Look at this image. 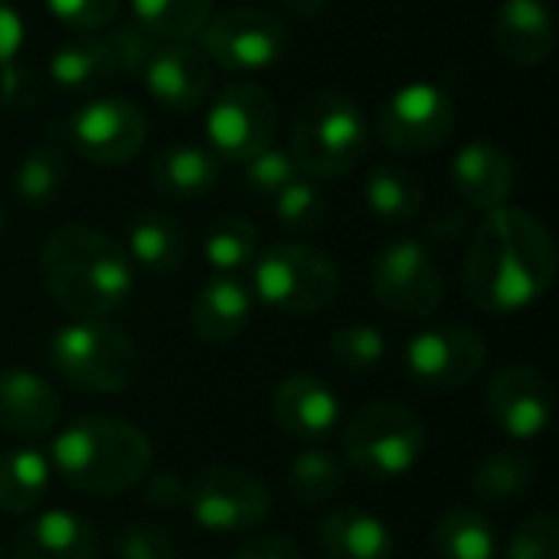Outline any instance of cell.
Returning <instances> with one entry per match:
<instances>
[{"instance_id": "6da1fadb", "label": "cell", "mask_w": 559, "mask_h": 559, "mask_svg": "<svg viewBox=\"0 0 559 559\" xmlns=\"http://www.w3.org/2000/svg\"><path fill=\"white\" fill-rule=\"evenodd\" d=\"M557 278V242L544 219L521 206L488 210L462 262V292L472 308L518 314L537 305Z\"/></svg>"}, {"instance_id": "7a4b0ae2", "label": "cell", "mask_w": 559, "mask_h": 559, "mask_svg": "<svg viewBox=\"0 0 559 559\" xmlns=\"http://www.w3.org/2000/svg\"><path fill=\"white\" fill-rule=\"evenodd\" d=\"M43 288L56 308L79 318H108L134 292V265L108 233L66 223L49 233L39 252Z\"/></svg>"}, {"instance_id": "3957f363", "label": "cell", "mask_w": 559, "mask_h": 559, "mask_svg": "<svg viewBox=\"0 0 559 559\" xmlns=\"http://www.w3.org/2000/svg\"><path fill=\"white\" fill-rule=\"evenodd\" d=\"M154 449L144 429L121 416H79L49 449L52 475L75 495L118 498L151 475Z\"/></svg>"}, {"instance_id": "277c9868", "label": "cell", "mask_w": 559, "mask_h": 559, "mask_svg": "<svg viewBox=\"0 0 559 559\" xmlns=\"http://www.w3.org/2000/svg\"><path fill=\"white\" fill-rule=\"evenodd\" d=\"M370 151V121L364 108L334 88L308 92L292 118L288 154L311 180H334L364 164Z\"/></svg>"}, {"instance_id": "5b68a950", "label": "cell", "mask_w": 559, "mask_h": 559, "mask_svg": "<svg viewBox=\"0 0 559 559\" xmlns=\"http://www.w3.org/2000/svg\"><path fill=\"white\" fill-rule=\"evenodd\" d=\"M49 364L56 377L88 396L124 393L141 377V350L134 337L108 318H79L49 337Z\"/></svg>"}, {"instance_id": "8992f818", "label": "cell", "mask_w": 559, "mask_h": 559, "mask_svg": "<svg viewBox=\"0 0 559 559\" xmlns=\"http://www.w3.org/2000/svg\"><path fill=\"white\" fill-rule=\"evenodd\" d=\"M426 442L429 432L419 413L393 400H377L347 419L341 436V459L347 472L360 475L364 481L386 485L419 465Z\"/></svg>"}, {"instance_id": "52a82bcc", "label": "cell", "mask_w": 559, "mask_h": 559, "mask_svg": "<svg viewBox=\"0 0 559 559\" xmlns=\"http://www.w3.org/2000/svg\"><path fill=\"white\" fill-rule=\"evenodd\" d=\"M249 292L272 311L318 314L341 295V269L324 249L285 239L259 252L249 269Z\"/></svg>"}, {"instance_id": "ba28073f", "label": "cell", "mask_w": 559, "mask_h": 559, "mask_svg": "<svg viewBox=\"0 0 559 559\" xmlns=\"http://www.w3.org/2000/svg\"><path fill=\"white\" fill-rule=\"evenodd\" d=\"M187 514L203 534L213 537L249 534L272 514V491L255 472L210 465L187 478Z\"/></svg>"}, {"instance_id": "9c48e42d", "label": "cell", "mask_w": 559, "mask_h": 559, "mask_svg": "<svg viewBox=\"0 0 559 559\" xmlns=\"http://www.w3.org/2000/svg\"><path fill=\"white\" fill-rule=\"evenodd\" d=\"M370 288L380 308L406 321L432 318L445 298V278L436 255L413 236H393L373 252Z\"/></svg>"}, {"instance_id": "30bf717a", "label": "cell", "mask_w": 559, "mask_h": 559, "mask_svg": "<svg viewBox=\"0 0 559 559\" xmlns=\"http://www.w3.org/2000/svg\"><path fill=\"white\" fill-rule=\"evenodd\" d=\"M200 49L213 66L233 75H255L272 69L288 49L285 23L262 7H229L206 20Z\"/></svg>"}, {"instance_id": "8fae6325", "label": "cell", "mask_w": 559, "mask_h": 559, "mask_svg": "<svg viewBox=\"0 0 559 559\" xmlns=\"http://www.w3.org/2000/svg\"><path fill=\"white\" fill-rule=\"evenodd\" d=\"M459 121L455 98L439 82H406L386 95L377 111V138L396 154H423L442 147Z\"/></svg>"}, {"instance_id": "7c38bea8", "label": "cell", "mask_w": 559, "mask_h": 559, "mask_svg": "<svg viewBox=\"0 0 559 559\" xmlns=\"http://www.w3.org/2000/svg\"><path fill=\"white\" fill-rule=\"evenodd\" d=\"M485 364L488 341L468 324H429L403 347V370L409 383L432 393L465 390L481 377Z\"/></svg>"}, {"instance_id": "4fadbf2b", "label": "cell", "mask_w": 559, "mask_h": 559, "mask_svg": "<svg viewBox=\"0 0 559 559\" xmlns=\"http://www.w3.org/2000/svg\"><path fill=\"white\" fill-rule=\"evenodd\" d=\"M206 147L219 160L246 164L275 144V98L255 82H233L206 108Z\"/></svg>"}, {"instance_id": "5bb4252c", "label": "cell", "mask_w": 559, "mask_h": 559, "mask_svg": "<svg viewBox=\"0 0 559 559\" xmlns=\"http://www.w3.org/2000/svg\"><path fill=\"white\" fill-rule=\"evenodd\" d=\"M147 141V121L141 108L124 95H102L82 102L62 121V144L92 164L118 167L141 154Z\"/></svg>"}, {"instance_id": "9a60e30c", "label": "cell", "mask_w": 559, "mask_h": 559, "mask_svg": "<svg viewBox=\"0 0 559 559\" xmlns=\"http://www.w3.org/2000/svg\"><path fill=\"white\" fill-rule=\"evenodd\" d=\"M485 409H488V419L508 439H518V442L540 439L550 429L554 409H557L554 383L540 367H531V364L501 367L485 386Z\"/></svg>"}, {"instance_id": "2e32d148", "label": "cell", "mask_w": 559, "mask_h": 559, "mask_svg": "<svg viewBox=\"0 0 559 559\" xmlns=\"http://www.w3.org/2000/svg\"><path fill=\"white\" fill-rule=\"evenodd\" d=\"M138 79L160 108L183 115L206 102L213 62L193 39H157Z\"/></svg>"}, {"instance_id": "e0dca14e", "label": "cell", "mask_w": 559, "mask_h": 559, "mask_svg": "<svg viewBox=\"0 0 559 559\" xmlns=\"http://www.w3.org/2000/svg\"><path fill=\"white\" fill-rule=\"evenodd\" d=\"M272 419L288 439L318 442L341 426V396L318 373L295 370L272 390Z\"/></svg>"}, {"instance_id": "ac0fdd59", "label": "cell", "mask_w": 559, "mask_h": 559, "mask_svg": "<svg viewBox=\"0 0 559 559\" xmlns=\"http://www.w3.org/2000/svg\"><path fill=\"white\" fill-rule=\"evenodd\" d=\"M449 177H452L455 193L481 213L508 206V200L518 187L514 157L495 141L462 144L449 164Z\"/></svg>"}, {"instance_id": "d6986e66", "label": "cell", "mask_w": 559, "mask_h": 559, "mask_svg": "<svg viewBox=\"0 0 559 559\" xmlns=\"http://www.w3.org/2000/svg\"><path fill=\"white\" fill-rule=\"evenodd\" d=\"M62 416V400L56 386L29 370H0V432L13 439H39L56 429Z\"/></svg>"}, {"instance_id": "ffe728a7", "label": "cell", "mask_w": 559, "mask_h": 559, "mask_svg": "<svg viewBox=\"0 0 559 559\" xmlns=\"http://www.w3.org/2000/svg\"><path fill=\"white\" fill-rule=\"evenodd\" d=\"M495 49L518 69L547 62L557 43V26L547 0H501L495 13Z\"/></svg>"}, {"instance_id": "44dd1931", "label": "cell", "mask_w": 559, "mask_h": 559, "mask_svg": "<svg viewBox=\"0 0 559 559\" xmlns=\"http://www.w3.org/2000/svg\"><path fill=\"white\" fill-rule=\"evenodd\" d=\"M252 292L242 275H213L197 292L187 321L190 331L206 344H226L239 337L252 318Z\"/></svg>"}, {"instance_id": "7402d4cb", "label": "cell", "mask_w": 559, "mask_h": 559, "mask_svg": "<svg viewBox=\"0 0 559 559\" xmlns=\"http://www.w3.org/2000/svg\"><path fill=\"white\" fill-rule=\"evenodd\" d=\"M13 559H98V531L75 511H43L16 531Z\"/></svg>"}, {"instance_id": "603a6c76", "label": "cell", "mask_w": 559, "mask_h": 559, "mask_svg": "<svg viewBox=\"0 0 559 559\" xmlns=\"http://www.w3.org/2000/svg\"><path fill=\"white\" fill-rule=\"evenodd\" d=\"M318 550L324 559H396V537L383 518L337 508L318 524Z\"/></svg>"}, {"instance_id": "cb8c5ba5", "label": "cell", "mask_w": 559, "mask_h": 559, "mask_svg": "<svg viewBox=\"0 0 559 559\" xmlns=\"http://www.w3.org/2000/svg\"><path fill=\"white\" fill-rule=\"evenodd\" d=\"M124 252L134 269H144L147 275H174L183 269L190 239L177 216L164 210H141L128 226Z\"/></svg>"}, {"instance_id": "d4e9b609", "label": "cell", "mask_w": 559, "mask_h": 559, "mask_svg": "<svg viewBox=\"0 0 559 559\" xmlns=\"http://www.w3.org/2000/svg\"><path fill=\"white\" fill-rule=\"evenodd\" d=\"M219 180V157L203 144H170L151 160V187L170 200H200Z\"/></svg>"}, {"instance_id": "484cf974", "label": "cell", "mask_w": 559, "mask_h": 559, "mask_svg": "<svg viewBox=\"0 0 559 559\" xmlns=\"http://www.w3.org/2000/svg\"><path fill=\"white\" fill-rule=\"evenodd\" d=\"M537 481V462L524 449H491L472 468V495L488 508L521 501Z\"/></svg>"}, {"instance_id": "4316f807", "label": "cell", "mask_w": 559, "mask_h": 559, "mask_svg": "<svg viewBox=\"0 0 559 559\" xmlns=\"http://www.w3.org/2000/svg\"><path fill=\"white\" fill-rule=\"evenodd\" d=\"M423 200H426L423 180L396 160L373 164L364 177V203L383 223L393 226L413 223L423 210Z\"/></svg>"}, {"instance_id": "83f0119b", "label": "cell", "mask_w": 559, "mask_h": 559, "mask_svg": "<svg viewBox=\"0 0 559 559\" xmlns=\"http://www.w3.org/2000/svg\"><path fill=\"white\" fill-rule=\"evenodd\" d=\"M432 554L436 559H498V527L478 508H452L436 521Z\"/></svg>"}, {"instance_id": "f1b7e54d", "label": "cell", "mask_w": 559, "mask_h": 559, "mask_svg": "<svg viewBox=\"0 0 559 559\" xmlns=\"http://www.w3.org/2000/svg\"><path fill=\"white\" fill-rule=\"evenodd\" d=\"M118 72V59L108 39L98 36H82L72 43H62L49 56V82L69 92H85L95 85H105Z\"/></svg>"}, {"instance_id": "f546056e", "label": "cell", "mask_w": 559, "mask_h": 559, "mask_svg": "<svg viewBox=\"0 0 559 559\" xmlns=\"http://www.w3.org/2000/svg\"><path fill=\"white\" fill-rule=\"evenodd\" d=\"M52 485L49 455L36 449H13L0 455V514H29L43 504Z\"/></svg>"}, {"instance_id": "4dcf8cb0", "label": "cell", "mask_w": 559, "mask_h": 559, "mask_svg": "<svg viewBox=\"0 0 559 559\" xmlns=\"http://www.w3.org/2000/svg\"><path fill=\"white\" fill-rule=\"evenodd\" d=\"M69 180V151L66 144L56 141H39L33 144L13 174V193L23 206L43 210L49 206Z\"/></svg>"}, {"instance_id": "1f68e13d", "label": "cell", "mask_w": 559, "mask_h": 559, "mask_svg": "<svg viewBox=\"0 0 559 559\" xmlns=\"http://www.w3.org/2000/svg\"><path fill=\"white\" fill-rule=\"evenodd\" d=\"M259 252H262L259 229L236 213L213 219L203 236V259L213 269V275H242L252 269Z\"/></svg>"}, {"instance_id": "d6a6232c", "label": "cell", "mask_w": 559, "mask_h": 559, "mask_svg": "<svg viewBox=\"0 0 559 559\" xmlns=\"http://www.w3.org/2000/svg\"><path fill=\"white\" fill-rule=\"evenodd\" d=\"M285 485L288 495L305 504V508H321L328 501H334L344 485H347V465L337 452L328 449H308L301 455L292 459L288 472H285Z\"/></svg>"}, {"instance_id": "836d02e7", "label": "cell", "mask_w": 559, "mask_h": 559, "mask_svg": "<svg viewBox=\"0 0 559 559\" xmlns=\"http://www.w3.org/2000/svg\"><path fill=\"white\" fill-rule=\"evenodd\" d=\"M213 16V0H131V20L154 39H193Z\"/></svg>"}, {"instance_id": "e575fe53", "label": "cell", "mask_w": 559, "mask_h": 559, "mask_svg": "<svg viewBox=\"0 0 559 559\" xmlns=\"http://www.w3.org/2000/svg\"><path fill=\"white\" fill-rule=\"evenodd\" d=\"M331 360L354 377H370L373 370H380L386 364V334L367 321L357 324H344L331 334Z\"/></svg>"}, {"instance_id": "d590c367", "label": "cell", "mask_w": 559, "mask_h": 559, "mask_svg": "<svg viewBox=\"0 0 559 559\" xmlns=\"http://www.w3.org/2000/svg\"><path fill=\"white\" fill-rule=\"evenodd\" d=\"M272 210H275V219L285 229H292V233H314L328 219V197L318 187V180H311V177L301 174L298 180H292L272 200Z\"/></svg>"}, {"instance_id": "8d00e7d4", "label": "cell", "mask_w": 559, "mask_h": 559, "mask_svg": "<svg viewBox=\"0 0 559 559\" xmlns=\"http://www.w3.org/2000/svg\"><path fill=\"white\" fill-rule=\"evenodd\" d=\"M298 177H301V170L292 160V154L285 147H275V144L242 164V190L262 203H272Z\"/></svg>"}, {"instance_id": "74e56055", "label": "cell", "mask_w": 559, "mask_h": 559, "mask_svg": "<svg viewBox=\"0 0 559 559\" xmlns=\"http://www.w3.org/2000/svg\"><path fill=\"white\" fill-rule=\"evenodd\" d=\"M111 559H180V544L177 537L151 521H131L124 524L111 544Z\"/></svg>"}, {"instance_id": "f35d334b", "label": "cell", "mask_w": 559, "mask_h": 559, "mask_svg": "<svg viewBox=\"0 0 559 559\" xmlns=\"http://www.w3.org/2000/svg\"><path fill=\"white\" fill-rule=\"evenodd\" d=\"M508 559H559V521L550 511L527 514L508 537Z\"/></svg>"}, {"instance_id": "ab89813d", "label": "cell", "mask_w": 559, "mask_h": 559, "mask_svg": "<svg viewBox=\"0 0 559 559\" xmlns=\"http://www.w3.org/2000/svg\"><path fill=\"white\" fill-rule=\"evenodd\" d=\"M46 7L59 23L82 29V33L105 29L121 13V0H46Z\"/></svg>"}, {"instance_id": "60d3db41", "label": "cell", "mask_w": 559, "mask_h": 559, "mask_svg": "<svg viewBox=\"0 0 559 559\" xmlns=\"http://www.w3.org/2000/svg\"><path fill=\"white\" fill-rule=\"evenodd\" d=\"M108 43H111V49H115L118 69L128 72V75H134V79L141 75V69H144L151 49L157 46V39H154L151 33H144L134 20L118 23V26L111 29V36H108Z\"/></svg>"}, {"instance_id": "b9f144b4", "label": "cell", "mask_w": 559, "mask_h": 559, "mask_svg": "<svg viewBox=\"0 0 559 559\" xmlns=\"http://www.w3.org/2000/svg\"><path fill=\"white\" fill-rule=\"evenodd\" d=\"M39 98H43V82L33 75L29 66H23L20 59H10L0 66V105L26 111Z\"/></svg>"}, {"instance_id": "7bdbcfd3", "label": "cell", "mask_w": 559, "mask_h": 559, "mask_svg": "<svg viewBox=\"0 0 559 559\" xmlns=\"http://www.w3.org/2000/svg\"><path fill=\"white\" fill-rule=\"evenodd\" d=\"M141 495H144L147 508H154V511H180V508H187V478H180L174 472L147 475L141 481Z\"/></svg>"}, {"instance_id": "ee69618b", "label": "cell", "mask_w": 559, "mask_h": 559, "mask_svg": "<svg viewBox=\"0 0 559 559\" xmlns=\"http://www.w3.org/2000/svg\"><path fill=\"white\" fill-rule=\"evenodd\" d=\"M233 559H305V554L285 534H252L236 547Z\"/></svg>"}, {"instance_id": "f6af8a7d", "label": "cell", "mask_w": 559, "mask_h": 559, "mask_svg": "<svg viewBox=\"0 0 559 559\" xmlns=\"http://www.w3.org/2000/svg\"><path fill=\"white\" fill-rule=\"evenodd\" d=\"M20 46H23V20L10 3L0 0V66L16 59Z\"/></svg>"}, {"instance_id": "bcb514c9", "label": "cell", "mask_w": 559, "mask_h": 559, "mask_svg": "<svg viewBox=\"0 0 559 559\" xmlns=\"http://www.w3.org/2000/svg\"><path fill=\"white\" fill-rule=\"evenodd\" d=\"M328 3H331V0H282V7H285L288 13L301 16V20H314L318 13L328 10Z\"/></svg>"}, {"instance_id": "7dc6e473", "label": "cell", "mask_w": 559, "mask_h": 559, "mask_svg": "<svg viewBox=\"0 0 559 559\" xmlns=\"http://www.w3.org/2000/svg\"><path fill=\"white\" fill-rule=\"evenodd\" d=\"M3 229H7V213H3V206H0V239H3Z\"/></svg>"}, {"instance_id": "c3c4849f", "label": "cell", "mask_w": 559, "mask_h": 559, "mask_svg": "<svg viewBox=\"0 0 559 559\" xmlns=\"http://www.w3.org/2000/svg\"><path fill=\"white\" fill-rule=\"evenodd\" d=\"M0 559H7V554H3V550H0Z\"/></svg>"}, {"instance_id": "681fc988", "label": "cell", "mask_w": 559, "mask_h": 559, "mask_svg": "<svg viewBox=\"0 0 559 559\" xmlns=\"http://www.w3.org/2000/svg\"><path fill=\"white\" fill-rule=\"evenodd\" d=\"M0 108H3V105H0Z\"/></svg>"}]
</instances>
